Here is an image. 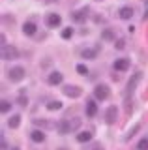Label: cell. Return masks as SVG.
<instances>
[{
    "mask_svg": "<svg viewBox=\"0 0 148 150\" xmlns=\"http://www.w3.org/2000/svg\"><path fill=\"white\" fill-rule=\"evenodd\" d=\"M56 129L60 135H66L69 131H73V126H71V120H60L56 124Z\"/></svg>",
    "mask_w": 148,
    "mask_h": 150,
    "instance_id": "obj_7",
    "label": "cell"
},
{
    "mask_svg": "<svg viewBox=\"0 0 148 150\" xmlns=\"http://www.w3.org/2000/svg\"><path fill=\"white\" fill-rule=\"evenodd\" d=\"M11 150H21V148H17V146H15V148H11Z\"/></svg>",
    "mask_w": 148,
    "mask_h": 150,
    "instance_id": "obj_31",
    "label": "cell"
},
{
    "mask_svg": "<svg viewBox=\"0 0 148 150\" xmlns=\"http://www.w3.org/2000/svg\"><path fill=\"white\" fill-rule=\"evenodd\" d=\"M101 38H103L105 41H116V40H114V32H113V30H109V28H107V30H103Z\"/></svg>",
    "mask_w": 148,
    "mask_h": 150,
    "instance_id": "obj_20",
    "label": "cell"
},
{
    "mask_svg": "<svg viewBox=\"0 0 148 150\" xmlns=\"http://www.w3.org/2000/svg\"><path fill=\"white\" fill-rule=\"evenodd\" d=\"M120 17H122V19H131L133 17V9L129 6H124L122 9H120Z\"/></svg>",
    "mask_w": 148,
    "mask_h": 150,
    "instance_id": "obj_19",
    "label": "cell"
},
{
    "mask_svg": "<svg viewBox=\"0 0 148 150\" xmlns=\"http://www.w3.org/2000/svg\"><path fill=\"white\" fill-rule=\"evenodd\" d=\"M81 56L82 58H96L98 56V47H90V49H82L81 51Z\"/></svg>",
    "mask_w": 148,
    "mask_h": 150,
    "instance_id": "obj_13",
    "label": "cell"
},
{
    "mask_svg": "<svg viewBox=\"0 0 148 150\" xmlns=\"http://www.w3.org/2000/svg\"><path fill=\"white\" fill-rule=\"evenodd\" d=\"M45 23H47L49 28H56V26H60V23H62V17H60L58 13H49V15L45 17Z\"/></svg>",
    "mask_w": 148,
    "mask_h": 150,
    "instance_id": "obj_6",
    "label": "cell"
},
{
    "mask_svg": "<svg viewBox=\"0 0 148 150\" xmlns=\"http://www.w3.org/2000/svg\"><path fill=\"white\" fill-rule=\"evenodd\" d=\"M94 98H96V100H99V101L107 100V98H109V86H107V84H96Z\"/></svg>",
    "mask_w": 148,
    "mask_h": 150,
    "instance_id": "obj_3",
    "label": "cell"
},
{
    "mask_svg": "<svg viewBox=\"0 0 148 150\" xmlns=\"http://www.w3.org/2000/svg\"><path fill=\"white\" fill-rule=\"evenodd\" d=\"M47 2H54V0H47Z\"/></svg>",
    "mask_w": 148,
    "mask_h": 150,
    "instance_id": "obj_33",
    "label": "cell"
},
{
    "mask_svg": "<svg viewBox=\"0 0 148 150\" xmlns=\"http://www.w3.org/2000/svg\"><path fill=\"white\" fill-rule=\"evenodd\" d=\"M62 81H64V75L60 71H53V73H49V77H47V83L51 86H56V84H60Z\"/></svg>",
    "mask_w": 148,
    "mask_h": 150,
    "instance_id": "obj_9",
    "label": "cell"
},
{
    "mask_svg": "<svg viewBox=\"0 0 148 150\" xmlns=\"http://www.w3.org/2000/svg\"><path fill=\"white\" fill-rule=\"evenodd\" d=\"M71 126H73V129H77V128L81 126V118H73V120H71Z\"/></svg>",
    "mask_w": 148,
    "mask_h": 150,
    "instance_id": "obj_29",
    "label": "cell"
},
{
    "mask_svg": "<svg viewBox=\"0 0 148 150\" xmlns=\"http://www.w3.org/2000/svg\"><path fill=\"white\" fill-rule=\"evenodd\" d=\"M17 103H19L21 107H26V105H28V98H26L25 94H21V96L17 98Z\"/></svg>",
    "mask_w": 148,
    "mask_h": 150,
    "instance_id": "obj_25",
    "label": "cell"
},
{
    "mask_svg": "<svg viewBox=\"0 0 148 150\" xmlns=\"http://www.w3.org/2000/svg\"><path fill=\"white\" fill-rule=\"evenodd\" d=\"M137 148H139V150H148V139H146V137H142L141 141H139Z\"/></svg>",
    "mask_w": 148,
    "mask_h": 150,
    "instance_id": "obj_23",
    "label": "cell"
},
{
    "mask_svg": "<svg viewBox=\"0 0 148 150\" xmlns=\"http://www.w3.org/2000/svg\"><path fill=\"white\" fill-rule=\"evenodd\" d=\"M62 92L66 94L68 98H73V100H75V98H79V96H81V92H82V90H81L79 86H75V84H68V86H64V88H62Z\"/></svg>",
    "mask_w": 148,
    "mask_h": 150,
    "instance_id": "obj_5",
    "label": "cell"
},
{
    "mask_svg": "<svg viewBox=\"0 0 148 150\" xmlns=\"http://www.w3.org/2000/svg\"><path fill=\"white\" fill-rule=\"evenodd\" d=\"M116 118H118V111H116V107H109L107 109V112H105V122L107 124H114L116 122Z\"/></svg>",
    "mask_w": 148,
    "mask_h": 150,
    "instance_id": "obj_10",
    "label": "cell"
},
{
    "mask_svg": "<svg viewBox=\"0 0 148 150\" xmlns=\"http://www.w3.org/2000/svg\"><path fill=\"white\" fill-rule=\"evenodd\" d=\"M58 150H68V148H58Z\"/></svg>",
    "mask_w": 148,
    "mask_h": 150,
    "instance_id": "obj_32",
    "label": "cell"
},
{
    "mask_svg": "<svg viewBox=\"0 0 148 150\" xmlns=\"http://www.w3.org/2000/svg\"><path fill=\"white\" fill-rule=\"evenodd\" d=\"M60 36H62V40H69V38L73 36V28L71 26H68V28H64L62 32H60Z\"/></svg>",
    "mask_w": 148,
    "mask_h": 150,
    "instance_id": "obj_21",
    "label": "cell"
},
{
    "mask_svg": "<svg viewBox=\"0 0 148 150\" xmlns=\"http://www.w3.org/2000/svg\"><path fill=\"white\" fill-rule=\"evenodd\" d=\"M23 32H25L26 36H34L36 32H38V26H36L34 23L28 21V23H25V25H23Z\"/></svg>",
    "mask_w": 148,
    "mask_h": 150,
    "instance_id": "obj_14",
    "label": "cell"
},
{
    "mask_svg": "<svg viewBox=\"0 0 148 150\" xmlns=\"http://www.w3.org/2000/svg\"><path fill=\"white\" fill-rule=\"evenodd\" d=\"M86 15H88V8H82V9H77V11L71 13V19L75 23H85L86 21Z\"/></svg>",
    "mask_w": 148,
    "mask_h": 150,
    "instance_id": "obj_8",
    "label": "cell"
},
{
    "mask_svg": "<svg viewBox=\"0 0 148 150\" xmlns=\"http://www.w3.org/2000/svg\"><path fill=\"white\" fill-rule=\"evenodd\" d=\"M139 129H141V126H139V124H137V126H135V128H133L131 131H128V135H126V141H129V139H131V137H133V135H135V133H137V131H139Z\"/></svg>",
    "mask_w": 148,
    "mask_h": 150,
    "instance_id": "obj_28",
    "label": "cell"
},
{
    "mask_svg": "<svg viewBox=\"0 0 148 150\" xmlns=\"http://www.w3.org/2000/svg\"><path fill=\"white\" fill-rule=\"evenodd\" d=\"M141 77H142V73H141V71L133 73V77L129 79V83H128V86H126V92H128V96H131V94L135 92V88L139 86V83H141Z\"/></svg>",
    "mask_w": 148,
    "mask_h": 150,
    "instance_id": "obj_2",
    "label": "cell"
},
{
    "mask_svg": "<svg viewBox=\"0 0 148 150\" xmlns=\"http://www.w3.org/2000/svg\"><path fill=\"white\" fill-rule=\"evenodd\" d=\"M113 68L116 69V71H126V69H129V60L128 58H116L113 64Z\"/></svg>",
    "mask_w": 148,
    "mask_h": 150,
    "instance_id": "obj_11",
    "label": "cell"
},
{
    "mask_svg": "<svg viewBox=\"0 0 148 150\" xmlns=\"http://www.w3.org/2000/svg\"><path fill=\"white\" fill-rule=\"evenodd\" d=\"M19 56V51L11 45H4L2 47V60H15Z\"/></svg>",
    "mask_w": 148,
    "mask_h": 150,
    "instance_id": "obj_4",
    "label": "cell"
},
{
    "mask_svg": "<svg viewBox=\"0 0 148 150\" xmlns=\"http://www.w3.org/2000/svg\"><path fill=\"white\" fill-rule=\"evenodd\" d=\"M10 109H11V103H10V101H6V100H4L2 103H0V111H2V112H8Z\"/></svg>",
    "mask_w": 148,
    "mask_h": 150,
    "instance_id": "obj_26",
    "label": "cell"
},
{
    "mask_svg": "<svg viewBox=\"0 0 148 150\" xmlns=\"http://www.w3.org/2000/svg\"><path fill=\"white\" fill-rule=\"evenodd\" d=\"M75 139L79 141V143H88V141L92 139V131H79Z\"/></svg>",
    "mask_w": 148,
    "mask_h": 150,
    "instance_id": "obj_16",
    "label": "cell"
},
{
    "mask_svg": "<svg viewBox=\"0 0 148 150\" xmlns=\"http://www.w3.org/2000/svg\"><path fill=\"white\" fill-rule=\"evenodd\" d=\"M77 73H81V75H86V73H88V68H86V66L85 64H77Z\"/></svg>",
    "mask_w": 148,
    "mask_h": 150,
    "instance_id": "obj_27",
    "label": "cell"
},
{
    "mask_svg": "<svg viewBox=\"0 0 148 150\" xmlns=\"http://www.w3.org/2000/svg\"><path fill=\"white\" fill-rule=\"evenodd\" d=\"M47 109L49 111H60V109H62V103H60V101H51L47 105Z\"/></svg>",
    "mask_w": 148,
    "mask_h": 150,
    "instance_id": "obj_22",
    "label": "cell"
},
{
    "mask_svg": "<svg viewBox=\"0 0 148 150\" xmlns=\"http://www.w3.org/2000/svg\"><path fill=\"white\" fill-rule=\"evenodd\" d=\"M124 47H126V40H122V38H118L116 41H114V49H118V51H122Z\"/></svg>",
    "mask_w": 148,
    "mask_h": 150,
    "instance_id": "obj_24",
    "label": "cell"
},
{
    "mask_svg": "<svg viewBox=\"0 0 148 150\" xmlns=\"http://www.w3.org/2000/svg\"><path fill=\"white\" fill-rule=\"evenodd\" d=\"M30 139L34 141V143H43V141H45V133H43V131H39V129H34L30 133Z\"/></svg>",
    "mask_w": 148,
    "mask_h": 150,
    "instance_id": "obj_15",
    "label": "cell"
},
{
    "mask_svg": "<svg viewBox=\"0 0 148 150\" xmlns=\"http://www.w3.org/2000/svg\"><path fill=\"white\" fill-rule=\"evenodd\" d=\"M19 124H21V116H19V115H13V116H10V120H8V126H10L11 129L19 128Z\"/></svg>",
    "mask_w": 148,
    "mask_h": 150,
    "instance_id": "obj_17",
    "label": "cell"
},
{
    "mask_svg": "<svg viewBox=\"0 0 148 150\" xmlns=\"http://www.w3.org/2000/svg\"><path fill=\"white\" fill-rule=\"evenodd\" d=\"M92 150H105V148L101 146V144H96V146H92Z\"/></svg>",
    "mask_w": 148,
    "mask_h": 150,
    "instance_id": "obj_30",
    "label": "cell"
},
{
    "mask_svg": "<svg viewBox=\"0 0 148 150\" xmlns=\"http://www.w3.org/2000/svg\"><path fill=\"white\" fill-rule=\"evenodd\" d=\"M8 77H10V81H13V83L23 81V77H25V68H21V66L10 68L8 69Z\"/></svg>",
    "mask_w": 148,
    "mask_h": 150,
    "instance_id": "obj_1",
    "label": "cell"
},
{
    "mask_svg": "<svg viewBox=\"0 0 148 150\" xmlns=\"http://www.w3.org/2000/svg\"><path fill=\"white\" fill-rule=\"evenodd\" d=\"M36 126H39V128H45V129H54V124L51 120H34Z\"/></svg>",
    "mask_w": 148,
    "mask_h": 150,
    "instance_id": "obj_18",
    "label": "cell"
},
{
    "mask_svg": "<svg viewBox=\"0 0 148 150\" xmlns=\"http://www.w3.org/2000/svg\"><path fill=\"white\" fill-rule=\"evenodd\" d=\"M96 115H98V105H96L94 100H88V101H86V116L94 118Z\"/></svg>",
    "mask_w": 148,
    "mask_h": 150,
    "instance_id": "obj_12",
    "label": "cell"
}]
</instances>
